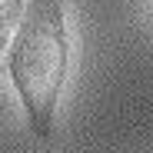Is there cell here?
<instances>
[{"mask_svg":"<svg viewBox=\"0 0 153 153\" xmlns=\"http://www.w3.org/2000/svg\"><path fill=\"white\" fill-rule=\"evenodd\" d=\"M10 73L27 103L33 130L50 137L57 97L67 76V33L57 0H30L10 53Z\"/></svg>","mask_w":153,"mask_h":153,"instance_id":"1","label":"cell"},{"mask_svg":"<svg viewBox=\"0 0 153 153\" xmlns=\"http://www.w3.org/2000/svg\"><path fill=\"white\" fill-rule=\"evenodd\" d=\"M17 10V0H0V17H10Z\"/></svg>","mask_w":153,"mask_h":153,"instance_id":"2","label":"cell"}]
</instances>
